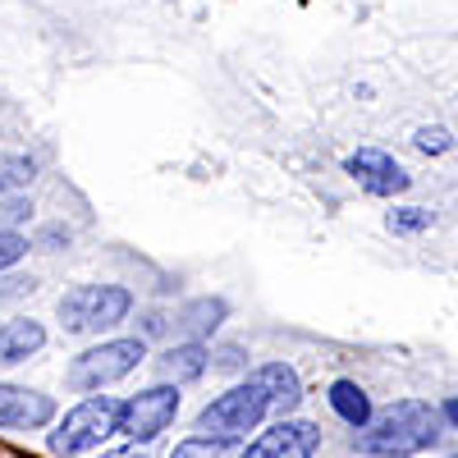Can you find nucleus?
<instances>
[{
    "mask_svg": "<svg viewBox=\"0 0 458 458\" xmlns=\"http://www.w3.org/2000/svg\"><path fill=\"white\" fill-rule=\"evenodd\" d=\"M321 449V427L302 422V417H280L271 431H261L243 458H312Z\"/></svg>",
    "mask_w": 458,
    "mask_h": 458,
    "instance_id": "7",
    "label": "nucleus"
},
{
    "mask_svg": "<svg viewBox=\"0 0 458 458\" xmlns=\"http://www.w3.org/2000/svg\"><path fill=\"white\" fill-rule=\"evenodd\" d=\"M101 458H151V454H147V445H133V440H129L124 449H106Z\"/></svg>",
    "mask_w": 458,
    "mask_h": 458,
    "instance_id": "20",
    "label": "nucleus"
},
{
    "mask_svg": "<svg viewBox=\"0 0 458 458\" xmlns=\"http://www.w3.org/2000/svg\"><path fill=\"white\" fill-rule=\"evenodd\" d=\"M47 349V330L42 321H32V317H14L0 326V358L5 362H23L32 353H42Z\"/></svg>",
    "mask_w": 458,
    "mask_h": 458,
    "instance_id": "12",
    "label": "nucleus"
},
{
    "mask_svg": "<svg viewBox=\"0 0 458 458\" xmlns=\"http://www.w3.org/2000/svg\"><path fill=\"white\" fill-rule=\"evenodd\" d=\"M207 367H211V353L202 349L198 339L174 344V349H165V353L157 358V371H161L165 386H183V380H198Z\"/></svg>",
    "mask_w": 458,
    "mask_h": 458,
    "instance_id": "10",
    "label": "nucleus"
},
{
    "mask_svg": "<svg viewBox=\"0 0 458 458\" xmlns=\"http://www.w3.org/2000/svg\"><path fill=\"white\" fill-rule=\"evenodd\" d=\"M427 225H431V211H422V207L390 211V229H394V234H417V229H427Z\"/></svg>",
    "mask_w": 458,
    "mask_h": 458,
    "instance_id": "18",
    "label": "nucleus"
},
{
    "mask_svg": "<svg viewBox=\"0 0 458 458\" xmlns=\"http://www.w3.org/2000/svg\"><path fill=\"white\" fill-rule=\"evenodd\" d=\"M266 412H271V394H266V386H261L257 376H248L243 386L225 390L220 399H211V403L198 412L193 431H198V436H220V440H243L248 431L261 427Z\"/></svg>",
    "mask_w": 458,
    "mask_h": 458,
    "instance_id": "5",
    "label": "nucleus"
},
{
    "mask_svg": "<svg viewBox=\"0 0 458 458\" xmlns=\"http://www.w3.org/2000/svg\"><path fill=\"white\" fill-rule=\"evenodd\" d=\"M0 362H5V358H0Z\"/></svg>",
    "mask_w": 458,
    "mask_h": 458,
    "instance_id": "22",
    "label": "nucleus"
},
{
    "mask_svg": "<svg viewBox=\"0 0 458 458\" xmlns=\"http://www.w3.org/2000/svg\"><path fill=\"white\" fill-rule=\"evenodd\" d=\"M440 417H445V422H454V427H458V399H449V403L440 408Z\"/></svg>",
    "mask_w": 458,
    "mask_h": 458,
    "instance_id": "21",
    "label": "nucleus"
},
{
    "mask_svg": "<svg viewBox=\"0 0 458 458\" xmlns=\"http://www.w3.org/2000/svg\"><path fill=\"white\" fill-rule=\"evenodd\" d=\"M220 321H225V302H220V298H216V302L207 298V302H198V308H188V312H183V326L193 330V335H202V330H216Z\"/></svg>",
    "mask_w": 458,
    "mask_h": 458,
    "instance_id": "16",
    "label": "nucleus"
},
{
    "mask_svg": "<svg viewBox=\"0 0 458 458\" xmlns=\"http://www.w3.org/2000/svg\"><path fill=\"white\" fill-rule=\"evenodd\" d=\"M37 174L32 157H19V151H0V198L5 193H19V188H28Z\"/></svg>",
    "mask_w": 458,
    "mask_h": 458,
    "instance_id": "15",
    "label": "nucleus"
},
{
    "mask_svg": "<svg viewBox=\"0 0 458 458\" xmlns=\"http://www.w3.org/2000/svg\"><path fill=\"white\" fill-rule=\"evenodd\" d=\"M436 436H440V408H431L422 399H399L362 427L358 449L367 458H412Z\"/></svg>",
    "mask_w": 458,
    "mask_h": 458,
    "instance_id": "1",
    "label": "nucleus"
},
{
    "mask_svg": "<svg viewBox=\"0 0 458 458\" xmlns=\"http://www.w3.org/2000/svg\"><path fill=\"white\" fill-rule=\"evenodd\" d=\"M344 170H349V174L358 179V188H367L371 198H394V193H403V188L412 183L408 170L390 157V151H380V147L353 151V157L344 161Z\"/></svg>",
    "mask_w": 458,
    "mask_h": 458,
    "instance_id": "9",
    "label": "nucleus"
},
{
    "mask_svg": "<svg viewBox=\"0 0 458 458\" xmlns=\"http://www.w3.org/2000/svg\"><path fill=\"white\" fill-rule=\"evenodd\" d=\"M133 312V293L124 284H73L60 302L55 317L64 335H101L114 330L120 321H129Z\"/></svg>",
    "mask_w": 458,
    "mask_h": 458,
    "instance_id": "2",
    "label": "nucleus"
},
{
    "mask_svg": "<svg viewBox=\"0 0 458 458\" xmlns=\"http://www.w3.org/2000/svg\"><path fill=\"white\" fill-rule=\"evenodd\" d=\"M55 422V399L42 390H28V386H10L0 380V431H42Z\"/></svg>",
    "mask_w": 458,
    "mask_h": 458,
    "instance_id": "8",
    "label": "nucleus"
},
{
    "mask_svg": "<svg viewBox=\"0 0 458 458\" xmlns=\"http://www.w3.org/2000/svg\"><path fill=\"white\" fill-rule=\"evenodd\" d=\"M330 408H335L349 427H358V431L371 422V399H367L362 386H353V380H335V386H330Z\"/></svg>",
    "mask_w": 458,
    "mask_h": 458,
    "instance_id": "13",
    "label": "nucleus"
},
{
    "mask_svg": "<svg viewBox=\"0 0 458 458\" xmlns=\"http://www.w3.org/2000/svg\"><path fill=\"white\" fill-rule=\"evenodd\" d=\"M147 358V344L142 339H101L92 349H83L79 358H69V371H64V386L73 394H97L114 380H124L142 367Z\"/></svg>",
    "mask_w": 458,
    "mask_h": 458,
    "instance_id": "4",
    "label": "nucleus"
},
{
    "mask_svg": "<svg viewBox=\"0 0 458 458\" xmlns=\"http://www.w3.org/2000/svg\"><path fill=\"white\" fill-rule=\"evenodd\" d=\"M412 142H417V151H427V157H440V151L454 147V133H449L445 124H422Z\"/></svg>",
    "mask_w": 458,
    "mask_h": 458,
    "instance_id": "17",
    "label": "nucleus"
},
{
    "mask_svg": "<svg viewBox=\"0 0 458 458\" xmlns=\"http://www.w3.org/2000/svg\"><path fill=\"white\" fill-rule=\"evenodd\" d=\"M120 412H124V399H106V394L73 403L55 422V431L47 436V449L55 458H79V454L97 449L101 440L120 436Z\"/></svg>",
    "mask_w": 458,
    "mask_h": 458,
    "instance_id": "3",
    "label": "nucleus"
},
{
    "mask_svg": "<svg viewBox=\"0 0 458 458\" xmlns=\"http://www.w3.org/2000/svg\"><path fill=\"white\" fill-rule=\"evenodd\" d=\"M170 458H243L239 440H220V436H188L174 445Z\"/></svg>",
    "mask_w": 458,
    "mask_h": 458,
    "instance_id": "14",
    "label": "nucleus"
},
{
    "mask_svg": "<svg viewBox=\"0 0 458 458\" xmlns=\"http://www.w3.org/2000/svg\"><path fill=\"white\" fill-rule=\"evenodd\" d=\"M28 257V239L14 234V229H0V271H10L14 261Z\"/></svg>",
    "mask_w": 458,
    "mask_h": 458,
    "instance_id": "19",
    "label": "nucleus"
},
{
    "mask_svg": "<svg viewBox=\"0 0 458 458\" xmlns=\"http://www.w3.org/2000/svg\"><path fill=\"white\" fill-rule=\"evenodd\" d=\"M257 380L266 386V394H271V412L276 417H289L298 403H302V380L289 362H266L257 367Z\"/></svg>",
    "mask_w": 458,
    "mask_h": 458,
    "instance_id": "11",
    "label": "nucleus"
},
{
    "mask_svg": "<svg viewBox=\"0 0 458 458\" xmlns=\"http://www.w3.org/2000/svg\"><path fill=\"white\" fill-rule=\"evenodd\" d=\"M454 458H458V454H454Z\"/></svg>",
    "mask_w": 458,
    "mask_h": 458,
    "instance_id": "23",
    "label": "nucleus"
},
{
    "mask_svg": "<svg viewBox=\"0 0 458 458\" xmlns=\"http://www.w3.org/2000/svg\"><path fill=\"white\" fill-rule=\"evenodd\" d=\"M174 417H179V386H151L133 399H124V412H120V436H129L133 445H147V440H157L161 431L174 427Z\"/></svg>",
    "mask_w": 458,
    "mask_h": 458,
    "instance_id": "6",
    "label": "nucleus"
}]
</instances>
